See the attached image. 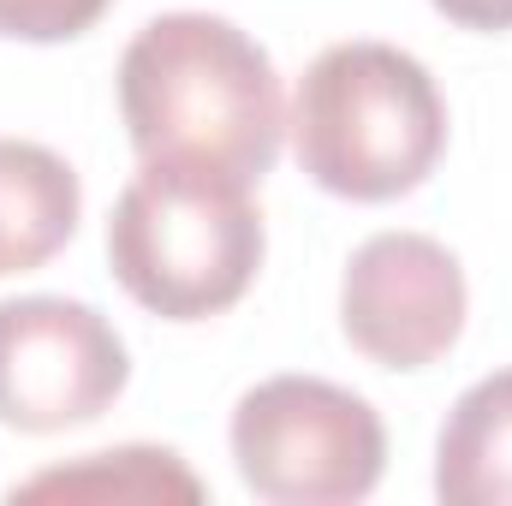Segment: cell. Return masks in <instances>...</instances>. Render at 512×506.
Masks as SVG:
<instances>
[{"instance_id": "1", "label": "cell", "mask_w": 512, "mask_h": 506, "mask_svg": "<svg viewBox=\"0 0 512 506\" xmlns=\"http://www.w3.org/2000/svg\"><path fill=\"white\" fill-rule=\"evenodd\" d=\"M120 120L143 161L262 185L286 137L268 48L215 12H161L120 54Z\"/></svg>"}, {"instance_id": "2", "label": "cell", "mask_w": 512, "mask_h": 506, "mask_svg": "<svg viewBox=\"0 0 512 506\" xmlns=\"http://www.w3.org/2000/svg\"><path fill=\"white\" fill-rule=\"evenodd\" d=\"M298 167L346 197L393 203L417 191L447 149V102L429 66L393 42H334L322 48L292 96Z\"/></svg>"}, {"instance_id": "3", "label": "cell", "mask_w": 512, "mask_h": 506, "mask_svg": "<svg viewBox=\"0 0 512 506\" xmlns=\"http://www.w3.org/2000/svg\"><path fill=\"white\" fill-rule=\"evenodd\" d=\"M262 245L251 185L167 161H143L108 215L114 280L161 322L233 310L262 268Z\"/></svg>"}, {"instance_id": "4", "label": "cell", "mask_w": 512, "mask_h": 506, "mask_svg": "<svg viewBox=\"0 0 512 506\" xmlns=\"http://www.w3.org/2000/svg\"><path fill=\"white\" fill-rule=\"evenodd\" d=\"M233 465L274 506H346L376 495L387 429L376 405L322 376H268L233 405Z\"/></svg>"}, {"instance_id": "5", "label": "cell", "mask_w": 512, "mask_h": 506, "mask_svg": "<svg viewBox=\"0 0 512 506\" xmlns=\"http://www.w3.org/2000/svg\"><path fill=\"white\" fill-rule=\"evenodd\" d=\"M131 381L126 340L84 298H0V423L60 435L96 423Z\"/></svg>"}, {"instance_id": "6", "label": "cell", "mask_w": 512, "mask_h": 506, "mask_svg": "<svg viewBox=\"0 0 512 506\" xmlns=\"http://www.w3.org/2000/svg\"><path fill=\"white\" fill-rule=\"evenodd\" d=\"M465 268L429 233L364 239L340 280V328L382 370H423L465 334Z\"/></svg>"}, {"instance_id": "7", "label": "cell", "mask_w": 512, "mask_h": 506, "mask_svg": "<svg viewBox=\"0 0 512 506\" xmlns=\"http://www.w3.org/2000/svg\"><path fill=\"white\" fill-rule=\"evenodd\" d=\"M84 185L48 143L0 137V280L60 256L78 233Z\"/></svg>"}, {"instance_id": "8", "label": "cell", "mask_w": 512, "mask_h": 506, "mask_svg": "<svg viewBox=\"0 0 512 506\" xmlns=\"http://www.w3.org/2000/svg\"><path fill=\"white\" fill-rule=\"evenodd\" d=\"M435 495L447 506H512V370L453 399L435 435Z\"/></svg>"}, {"instance_id": "9", "label": "cell", "mask_w": 512, "mask_h": 506, "mask_svg": "<svg viewBox=\"0 0 512 506\" xmlns=\"http://www.w3.org/2000/svg\"><path fill=\"white\" fill-rule=\"evenodd\" d=\"M6 501H203V483L191 465L167 447H114V453H84L78 465L36 471L18 483Z\"/></svg>"}, {"instance_id": "10", "label": "cell", "mask_w": 512, "mask_h": 506, "mask_svg": "<svg viewBox=\"0 0 512 506\" xmlns=\"http://www.w3.org/2000/svg\"><path fill=\"white\" fill-rule=\"evenodd\" d=\"M114 0H0V36L18 42H66L84 36Z\"/></svg>"}, {"instance_id": "11", "label": "cell", "mask_w": 512, "mask_h": 506, "mask_svg": "<svg viewBox=\"0 0 512 506\" xmlns=\"http://www.w3.org/2000/svg\"><path fill=\"white\" fill-rule=\"evenodd\" d=\"M435 12L465 30H512V0H435Z\"/></svg>"}]
</instances>
